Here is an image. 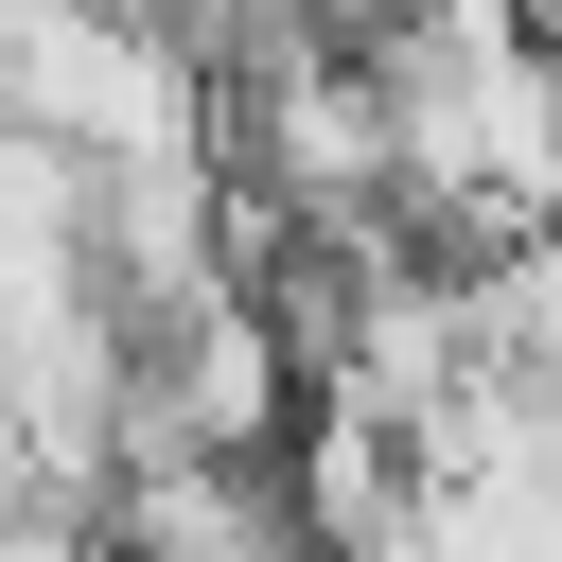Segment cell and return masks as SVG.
<instances>
[{
	"label": "cell",
	"mask_w": 562,
	"mask_h": 562,
	"mask_svg": "<svg viewBox=\"0 0 562 562\" xmlns=\"http://www.w3.org/2000/svg\"><path fill=\"white\" fill-rule=\"evenodd\" d=\"M474 334H492V369L527 404H562V228H527V246L474 263Z\"/></svg>",
	"instance_id": "6da1fadb"
}]
</instances>
